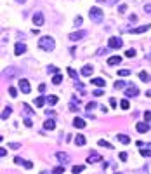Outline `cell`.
<instances>
[{
    "instance_id": "cell-22",
    "label": "cell",
    "mask_w": 151,
    "mask_h": 174,
    "mask_svg": "<svg viewBox=\"0 0 151 174\" xmlns=\"http://www.w3.org/2000/svg\"><path fill=\"white\" fill-rule=\"evenodd\" d=\"M10 113H12V108H10V106L4 108V112H2V118H4V120H7V117H9Z\"/></svg>"
},
{
    "instance_id": "cell-47",
    "label": "cell",
    "mask_w": 151,
    "mask_h": 174,
    "mask_svg": "<svg viewBox=\"0 0 151 174\" xmlns=\"http://www.w3.org/2000/svg\"><path fill=\"white\" fill-rule=\"evenodd\" d=\"M47 72H50V73H56V72H57V68H56V66H49V68H47Z\"/></svg>"
},
{
    "instance_id": "cell-2",
    "label": "cell",
    "mask_w": 151,
    "mask_h": 174,
    "mask_svg": "<svg viewBox=\"0 0 151 174\" xmlns=\"http://www.w3.org/2000/svg\"><path fill=\"white\" fill-rule=\"evenodd\" d=\"M89 16H91V19L96 21V23H101V21L104 19V12H102L99 7H91V10H89Z\"/></svg>"
},
{
    "instance_id": "cell-28",
    "label": "cell",
    "mask_w": 151,
    "mask_h": 174,
    "mask_svg": "<svg viewBox=\"0 0 151 174\" xmlns=\"http://www.w3.org/2000/svg\"><path fill=\"white\" fill-rule=\"evenodd\" d=\"M47 103H49V104H56V103H57V96H49V98H47Z\"/></svg>"
},
{
    "instance_id": "cell-1",
    "label": "cell",
    "mask_w": 151,
    "mask_h": 174,
    "mask_svg": "<svg viewBox=\"0 0 151 174\" xmlns=\"http://www.w3.org/2000/svg\"><path fill=\"white\" fill-rule=\"evenodd\" d=\"M54 45H56V42L52 37H42L38 42V47L42 51H54Z\"/></svg>"
},
{
    "instance_id": "cell-35",
    "label": "cell",
    "mask_w": 151,
    "mask_h": 174,
    "mask_svg": "<svg viewBox=\"0 0 151 174\" xmlns=\"http://www.w3.org/2000/svg\"><path fill=\"white\" fill-rule=\"evenodd\" d=\"M52 173H56V174H59V173H64V164H63V165H59V167H56V169H54Z\"/></svg>"
},
{
    "instance_id": "cell-51",
    "label": "cell",
    "mask_w": 151,
    "mask_h": 174,
    "mask_svg": "<svg viewBox=\"0 0 151 174\" xmlns=\"http://www.w3.org/2000/svg\"><path fill=\"white\" fill-rule=\"evenodd\" d=\"M0 155H2V157H5V155H7V152H5V148H0Z\"/></svg>"
},
{
    "instance_id": "cell-12",
    "label": "cell",
    "mask_w": 151,
    "mask_h": 174,
    "mask_svg": "<svg viewBox=\"0 0 151 174\" xmlns=\"http://www.w3.org/2000/svg\"><path fill=\"white\" fill-rule=\"evenodd\" d=\"M136 129H137L139 133H148V131H150V124L148 122H139L137 125H136Z\"/></svg>"
},
{
    "instance_id": "cell-8",
    "label": "cell",
    "mask_w": 151,
    "mask_h": 174,
    "mask_svg": "<svg viewBox=\"0 0 151 174\" xmlns=\"http://www.w3.org/2000/svg\"><path fill=\"white\" fill-rule=\"evenodd\" d=\"M97 160H101V155L97 153V152H91L89 157H87V162H89V164H96Z\"/></svg>"
},
{
    "instance_id": "cell-7",
    "label": "cell",
    "mask_w": 151,
    "mask_h": 174,
    "mask_svg": "<svg viewBox=\"0 0 151 174\" xmlns=\"http://www.w3.org/2000/svg\"><path fill=\"white\" fill-rule=\"evenodd\" d=\"M85 35H87V31H83V30H80V31H73V33L70 35V39H71V40H82V39H83Z\"/></svg>"
},
{
    "instance_id": "cell-36",
    "label": "cell",
    "mask_w": 151,
    "mask_h": 174,
    "mask_svg": "<svg viewBox=\"0 0 151 174\" xmlns=\"http://www.w3.org/2000/svg\"><path fill=\"white\" fill-rule=\"evenodd\" d=\"M125 56H127V58H134V56H136V51H134V49H129V51L125 52Z\"/></svg>"
},
{
    "instance_id": "cell-16",
    "label": "cell",
    "mask_w": 151,
    "mask_h": 174,
    "mask_svg": "<svg viewBox=\"0 0 151 174\" xmlns=\"http://www.w3.org/2000/svg\"><path fill=\"white\" fill-rule=\"evenodd\" d=\"M75 144L83 146V144H85V136H83V134H77V136H75Z\"/></svg>"
},
{
    "instance_id": "cell-6",
    "label": "cell",
    "mask_w": 151,
    "mask_h": 174,
    "mask_svg": "<svg viewBox=\"0 0 151 174\" xmlns=\"http://www.w3.org/2000/svg\"><path fill=\"white\" fill-rule=\"evenodd\" d=\"M56 157H57V160H59L61 164H68V162H70V155L64 153V152H57Z\"/></svg>"
},
{
    "instance_id": "cell-9",
    "label": "cell",
    "mask_w": 151,
    "mask_h": 174,
    "mask_svg": "<svg viewBox=\"0 0 151 174\" xmlns=\"http://www.w3.org/2000/svg\"><path fill=\"white\" fill-rule=\"evenodd\" d=\"M14 52H16V56L24 54V52H26V45H24L23 42H18V44H16V49H14Z\"/></svg>"
},
{
    "instance_id": "cell-24",
    "label": "cell",
    "mask_w": 151,
    "mask_h": 174,
    "mask_svg": "<svg viewBox=\"0 0 151 174\" xmlns=\"http://www.w3.org/2000/svg\"><path fill=\"white\" fill-rule=\"evenodd\" d=\"M139 78H141L142 82H150V80H151V77L146 72H141V73H139Z\"/></svg>"
},
{
    "instance_id": "cell-44",
    "label": "cell",
    "mask_w": 151,
    "mask_h": 174,
    "mask_svg": "<svg viewBox=\"0 0 151 174\" xmlns=\"http://www.w3.org/2000/svg\"><path fill=\"white\" fill-rule=\"evenodd\" d=\"M82 24V18L80 16H77V19H75V26H80Z\"/></svg>"
},
{
    "instance_id": "cell-53",
    "label": "cell",
    "mask_w": 151,
    "mask_h": 174,
    "mask_svg": "<svg viewBox=\"0 0 151 174\" xmlns=\"http://www.w3.org/2000/svg\"><path fill=\"white\" fill-rule=\"evenodd\" d=\"M146 58H148V59H151V52H150V54H146Z\"/></svg>"
},
{
    "instance_id": "cell-4",
    "label": "cell",
    "mask_w": 151,
    "mask_h": 174,
    "mask_svg": "<svg viewBox=\"0 0 151 174\" xmlns=\"http://www.w3.org/2000/svg\"><path fill=\"white\" fill-rule=\"evenodd\" d=\"M19 89H21V92H24V94H28V92L31 91V87H30V82H28L26 78H21V80H19Z\"/></svg>"
},
{
    "instance_id": "cell-49",
    "label": "cell",
    "mask_w": 151,
    "mask_h": 174,
    "mask_svg": "<svg viewBox=\"0 0 151 174\" xmlns=\"http://www.w3.org/2000/svg\"><path fill=\"white\" fill-rule=\"evenodd\" d=\"M144 118H146V120H151V112H146V113H144Z\"/></svg>"
},
{
    "instance_id": "cell-18",
    "label": "cell",
    "mask_w": 151,
    "mask_h": 174,
    "mask_svg": "<svg viewBox=\"0 0 151 174\" xmlns=\"http://www.w3.org/2000/svg\"><path fill=\"white\" fill-rule=\"evenodd\" d=\"M43 127H45L47 131H52V129L56 127V122H54L52 118H49V120H45V122H43Z\"/></svg>"
},
{
    "instance_id": "cell-40",
    "label": "cell",
    "mask_w": 151,
    "mask_h": 174,
    "mask_svg": "<svg viewBox=\"0 0 151 174\" xmlns=\"http://www.w3.org/2000/svg\"><path fill=\"white\" fill-rule=\"evenodd\" d=\"M24 125H26V127H31V125H33V122H31L30 117H26V118H24Z\"/></svg>"
},
{
    "instance_id": "cell-20",
    "label": "cell",
    "mask_w": 151,
    "mask_h": 174,
    "mask_svg": "<svg viewBox=\"0 0 151 174\" xmlns=\"http://www.w3.org/2000/svg\"><path fill=\"white\" fill-rule=\"evenodd\" d=\"M61 82H63V75H61V73H56V75L52 77V84H54V85H59Z\"/></svg>"
},
{
    "instance_id": "cell-45",
    "label": "cell",
    "mask_w": 151,
    "mask_h": 174,
    "mask_svg": "<svg viewBox=\"0 0 151 174\" xmlns=\"http://www.w3.org/2000/svg\"><path fill=\"white\" fill-rule=\"evenodd\" d=\"M24 167H26V169H31V167H33V162L26 160V162H24Z\"/></svg>"
},
{
    "instance_id": "cell-34",
    "label": "cell",
    "mask_w": 151,
    "mask_h": 174,
    "mask_svg": "<svg viewBox=\"0 0 151 174\" xmlns=\"http://www.w3.org/2000/svg\"><path fill=\"white\" fill-rule=\"evenodd\" d=\"M83 169H85L83 165H75V167H73V173H75V174H77V173H82Z\"/></svg>"
},
{
    "instance_id": "cell-21",
    "label": "cell",
    "mask_w": 151,
    "mask_h": 174,
    "mask_svg": "<svg viewBox=\"0 0 151 174\" xmlns=\"http://www.w3.org/2000/svg\"><path fill=\"white\" fill-rule=\"evenodd\" d=\"M91 82L94 84V85H97V87H104V84H106L104 82V78H92Z\"/></svg>"
},
{
    "instance_id": "cell-30",
    "label": "cell",
    "mask_w": 151,
    "mask_h": 174,
    "mask_svg": "<svg viewBox=\"0 0 151 174\" xmlns=\"http://www.w3.org/2000/svg\"><path fill=\"white\" fill-rule=\"evenodd\" d=\"M23 110H24V113H26V115H33V110H31L28 104H24V106H23Z\"/></svg>"
},
{
    "instance_id": "cell-27",
    "label": "cell",
    "mask_w": 151,
    "mask_h": 174,
    "mask_svg": "<svg viewBox=\"0 0 151 174\" xmlns=\"http://www.w3.org/2000/svg\"><path fill=\"white\" fill-rule=\"evenodd\" d=\"M141 155L142 157H151V150L150 148H141Z\"/></svg>"
},
{
    "instance_id": "cell-13",
    "label": "cell",
    "mask_w": 151,
    "mask_h": 174,
    "mask_svg": "<svg viewBox=\"0 0 151 174\" xmlns=\"http://www.w3.org/2000/svg\"><path fill=\"white\" fill-rule=\"evenodd\" d=\"M120 63H122V58H120V56H111L110 59H108V64H110V66L120 64Z\"/></svg>"
},
{
    "instance_id": "cell-11",
    "label": "cell",
    "mask_w": 151,
    "mask_h": 174,
    "mask_svg": "<svg viewBox=\"0 0 151 174\" xmlns=\"http://www.w3.org/2000/svg\"><path fill=\"white\" fill-rule=\"evenodd\" d=\"M5 78H12V77H16L18 75V70L16 68H7V70H4V73H2Z\"/></svg>"
},
{
    "instance_id": "cell-29",
    "label": "cell",
    "mask_w": 151,
    "mask_h": 174,
    "mask_svg": "<svg viewBox=\"0 0 151 174\" xmlns=\"http://www.w3.org/2000/svg\"><path fill=\"white\" fill-rule=\"evenodd\" d=\"M96 106H97V103H94V101H91L89 103V104H87V112L91 113L92 110H94V108H96Z\"/></svg>"
},
{
    "instance_id": "cell-38",
    "label": "cell",
    "mask_w": 151,
    "mask_h": 174,
    "mask_svg": "<svg viewBox=\"0 0 151 174\" xmlns=\"http://www.w3.org/2000/svg\"><path fill=\"white\" fill-rule=\"evenodd\" d=\"M9 94L12 96V98H16V96H18V91H16L14 87H9Z\"/></svg>"
},
{
    "instance_id": "cell-15",
    "label": "cell",
    "mask_w": 151,
    "mask_h": 174,
    "mask_svg": "<svg viewBox=\"0 0 151 174\" xmlns=\"http://www.w3.org/2000/svg\"><path fill=\"white\" fill-rule=\"evenodd\" d=\"M73 125H75L77 129H83V127H85V120H83V118H78V117H77V118L73 120Z\"/></svg>"
},
{
    "instance_id": "cell-19",
    "label": "cell",
    "mask_w": 151,
    "mask_h": 174,
    "mask_svg": "<svg viewBox=\"0 0 151 174\" xmlns=\"http://www.w3.org/2000/svg\"><path fill=\"white\" fill-rule=\"evenodd\" d=\"M116 138H118V141H120V143H123V144H129V143H130V138H129V136H125V134H118Z\"/></svg>"
},
{
    "instance_id": "cell-26",
    "label": "cell",
    "mask_w": 151,
    "mask_h": 174,
    "mask_svg": "<svg viewBox=\"0 0 151 174\" xmlns=\"http://www.w3.org/2000/svg\"><path fill=\"white\" fill-rule=\"evenodd\" d=\"M113 85H115V89H123V87H125V82H123V80H116Z\"/></svg>"
},
{
    "instance_id": "cell-5",
    "label": "cell",
    "mask_w": 151,
    "mask_h": 174,
    "mask_svg": "<svg viewBox=\"0 0 151 174\" xmlns=\"http://www.w3.org/2000/svg\"><path fill=\"white\" fill-rule=\"evenodd\" d=\"M137 94H139V89H137L136 85H129L127 91H125V96H127V98H134V96H137Z\"/></svg>"
},
{
    "instance_id": "cell-25",
    "label": "cell",
    "mask_w": 151,
    "mask_h": 174,
    "mask_svg": "<svg viewBox=\"0 0 151 174\" xmlns=\"http://www.w3.org/2000/svg\"><path fill=\"white\" fill-rule=\"evenodd\" d=\"M120 106L123 108V110H129V108H130V103H129V99H122V101H120Z\"/></svg>"
},
{
    "instance_id": "cell-10",
    "label": "cell",
    "mask_w": 151,
    "mask_h": 174,
    "mask_svg": "<svg viewBox=\"0 0 151 174\" xmlns=\"http://www.w3.org/2000/svg\"><path fill=\"white\" fill-rule=\"evenodd\" d=\"M33 23H35L37 26H42V24H43V14H42V12L33 14Z\"/></svg>"
},
{
    "instance_id": "cell-14",
    "label": "cell",
    "mask_w": 151,
    "mask_h": 174,
    "mask_svg": "<svg viewBox=\"0 0 151 174\" xmlns=\"http://www.w3.org/2000/svg\"><path fill=\"white\" fill-rule=\"evenodd\" d=\"M92 72H94V68H92L91 64H85V66L82 68V75H83V77H89V75H92Z\"/></svg>"
},
{
    "instance_id": "cell-41",
    "label": "cell",
    "mask_w": 151,
    "mask_h": 174,
    "mask_svg": "<svg viewBox=\"0 0 151 174\" xmlns=\"http://www.w3.org/2000/svg\"><path fill=\"white\" fill-rule=\"evenodd\" d=\"M144 12H146V14H151V4H146V5H144Z\"/></svg>"
},
{
    "instance_id": "cell-48",
    "label": "cell",
    "mask_w": 151,
    "mask_h": 174,
    "mask_svg": "<svg viewBox=\"0 0 151 174\" xmlns=\"http://www.w3.org/2000/svg\"><path fill=\"white\" fill-rule=\"evenodd\" d=\"M127 10V5H118V12H125Z\"/></svg>"
},
{
    "instance_id": "cell-32",
    "label": "cell",
    "mask_w": 151,
    "mask_h": 174,
    "mask_svg": "<svg viewBox=\"0 0 151 174\" xmlns=\"http://www.w3.org/2000/svg\"><path fill=\"white\" fill-rule=\"evenodd\" d=\"M97 2H104V4H108V5H115V4H118V0H97Z\"/></svg>"
},
{
    "instance_id": "cell-42",
    "label": "cell",
    "mask_w": 151,
    "mask_h": 174,
    "mask_svg": "<svg viewBox=\"0 0 151 174\" xmlns=\"http://www.w3.org/2000/svg\"><path fill=\"white\" fill-rule=\"evenodd\" d=\"M110 104H111V108H116V106H118V104H116V99H115V98H111V99H110Z\"/></svg>"
},
{
    "instance_id": "cell-46",
    "label": "cell",
    "mask_w": 151,
    "mask_h": 174,
    "mask_svg": "<svg viewBox=\"0 0 151 174\" xmlns=\"http://www.w3.org/2000/svg\"><path fill=\"white\" fill-rule=\"evenodd\" d=\"M70 110H73V112H75V110H78V104H75V101H73L70 104Z\"/></svg>"
},
{
    "instance_id": "cell-33",
    "label": "cell",
    "mask_w": 151,
    "mask_h": 174,
    "mask_svg": "<svg viewBox=\"0 0 151 174\" xmlns=\"http://www.w3.org/2000/svg\"><path fill=\"white\" fill-rule=\"evenodd\" d=\"M99 146H104V148H115V146H111V144L108 143V141H102V139L99 141Z\"/></svg>"
},
{
    "instance_id": "cell-31",
    "label": "cell",
    "mask_w": 151,
    "mask_h": 174,
    "mask_svg": "<svg viewBox=\"0 0 151 174\" xmlns=\"http://www.w3.org/2000/svg\"><path fill=\"white\" fill-rule=\"evenodd\" d=\"M14 162H16L18 165H24V162H26V160H24V158H21V157H16V158H14Z\"/></svg>"
},
{
    "instance_id": "cell-37",
    "label": "cell",
    "mask_w": 151,
    "mask_h": 174,
    "mask_svg": "<svg viewBox=\"0 0 151 174\" xmlns=\"http://www.w3.org/2000/svg\"><path fill=\"white\" fill-rule=\"evenodd\" d=\"M127 75H130L129 70H120V72H118V77H127Z\"/></svg>"
},
{
    "instance_id": "cell-50",
    "label": "cell",
    "mask_w": 151,
    "mask_h": 174,
    "mask_svg": "<svg viewBox=\"0 0 151 174\" xmlns=\"http://www.w3.org/2000/svg\"><path fill=\"white\" fill-rule=\"evenodd\" d=\"M120 158H122V160H127V153H125V152H122V153H120Z\"/></svg>"
},
{
    "instance_id": "cell-3",
    "label": "cell",
    "mask_w": 151,
    "mask_h": 174,
    "mask_svg": "<svg viewBox=\"0 0 151 174\" xmlns=\"http://www.w3.org/2000/svg\"><path fill=\"white\" fill-rule=\"evenodd\" d=\"M108 45H110V49H120L122 45H123V42H122L120 37H111L110 40H108Z\"/></svg>"
},
{
    "instance_id": "cell-23",
    "label": "cell",
    "mask_w": 151,
    "mask_h": 174,
    "mask_svg": "<svg viewBox=\"0 0 151 174\" xmlns=\"http://www.w3.org/2000/svg\"><path fill=\"white\" fill-rule=\"evenodd\" d=\"M47 101V99H45V98H43V96H40V98H37V99H35V106H38V108H42V106H43V103Z\"/></svg>"
},
{
    "instance_id": "cell-39",
    "label": "cell",
    "mask_w": 151,
    "mask_h": 174,
    "mask_svg": "<svg viewBox=\"0 0 151 174\" xmlns=\"http://www.w3.org/2000/svg\"><path fill=\"white\" fill-rule=\"evenodd\" d=\"M68 75H70V77H73V78H77V72H75L73 68H68Z\"/></svg>"
},
{
    "instance_id": "cell-52",
    "label": "cell",
    "mask_w": 151,
    "mask_h": 174,
    "mask_svg": "<svg viewBox=\"0 0 151 174\" xmlns=\"http://www.w3.org/2000/svg\"><path fill=\"white\" fill-rule=\"evenodd\" d=\"M101 94H102V91H101V89H97V91H94V96H101Z\"/></svg>"
},
{
    "instance_id": "cell-54",
    "label": "cell",
    "mask_w": 151,
    "mask_h": 174,
    "mask_svg": "<svg viewBox=\"0 0 151 174\" xmlns=\"http://www.w3.org/2000/svg\"><path fill=\"white\" fill-rule=\"evenodd\" d=\"M16 2H19V4H23V2H26V0H16Z\"/></svg>"
},
{
    "instance_id": "cell-17",
    "label": "cell",
    "mask_w": 151,
    "mask_h": 174,
    "mask_svg": "<svg viewBox=\"0 0 151 174\" xmlns=\"http://www.w3.org/2000/svg\"><path fill=\"white\" fill-rule=\"evenodd\" d=\"M150 28H151V24H146V26H139V28H134V30H130V33H134V35H136V33H144V31L150 30Z\"/></svg>"
},
{
    "instance_id": "cell-43",
    "label": "cell",
    "mask_w": 151,
    "mask_h": 174,
    "mask_svg": "<svg viewBox=\"0 0 151 174\" xmlns=\"http://www.w3.org/2000/svg\"><path fill=\"white\" fill-rule=\"evenodd\" d=\"M9 146L12 148V150H18V148L21 146V144H19V143H9Z\"/></svg>"
}]
</instances>
